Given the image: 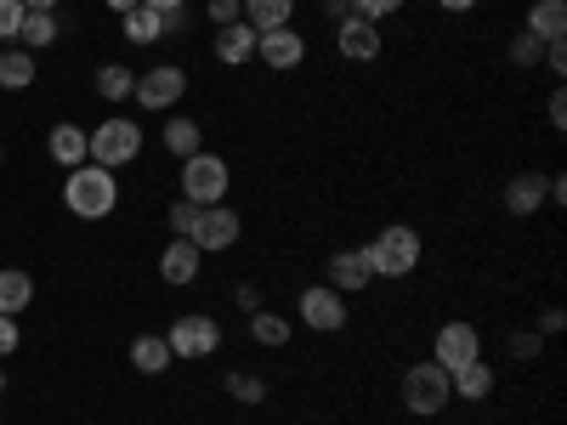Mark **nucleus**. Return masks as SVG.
<instances>
[{"label":"nucleus","mask_w":567,"mask_h":425,"mask_svg":"<svg viewBox=\"0 0 567 425\" xmlns=\"http://www.w3.org/2000/svg\"><path fill=\"white\" fill-rule=\"evenodd\" d=\"M131 91H136V74H131L125 63H103V69H97V97H103V103H125Z\"/></svg>","instance_id":"obj_26"},{"label":"nucleus","mask_w":567,"mask_h":425,"mask_svg":"<svg viewBox=\"0 0 567 425\" xmlns=\"http://www.w3.org/2000/svg\"><path fill=\"white\" fill-rule=\"evenodd\" d=\"M199 261H205V256H199L194 239H171L165 256H159V278L171 283V290H182V283H194V278H199Z\"/></svg>","instance_id":"obj_14"},{"label":"nucleus","mask_w":567,"mask_h":425,"mask_svg":"<svg viewBox=\"0 0 567 425\" xmlns=\"http://www.w3.org/2000/svg\"><path fill=\"white\" fill-rule=\"evenodd\" d=\"M561 323H567V318H561V312H556V307H550V312H545V318H539V329H545V335H556V329H561Z\"/></svg>","instance_id":"obj_41"},{"label":"nucleus","mask_w":567,"mask_h":425,"mask_svg":"<svg viewBox=\"0 0 567 425\" xmlns=\"http://www.w3.org/2000/svg\"><path fill=\"white\" fill-rule=\"evenodd\" d=\"M199 142H205L199 120H171V125H165V148H171L176 159H194V154H205Z\"/></svg>","instance_id":"obj_25"},{"label":"nucleus","mask_w":567,"mask_h":425,"mask_svg":"<svg viewBox=\"0 0 567 425\" xmlns=\"http://www.w3.org/2000/svg\"><path fill=\"white\" fill-rule=\"evenodd\" d=\"M109 7H114V12L125 18V12H136V7H142V0H109Z\"/></svg>","instance_id":"obj_45"},{"label":"nucleus","mask_w":567,"mask_h":425,"mask_svg":"<svg viewBox=\"0 0 567 425\" xmlns=\"http://www.w3.org/2000/svg\"><path fill=\"white\" fill-rule=\"evenodd\" d=\"M432 352H437L432 363L454 374V369H465L471 357H483V335H477V329H471V323H443V329H437V346H432Z\"/></svg>","instance_id":"obj_11"},{"label":"nucleus","mask_w":567,"mask_h":425,"mask_svg":"<svg viewBox=\"0 0 567 425\" xmlns=\"http://www.w3.org/2000/svg\"><path fill=\"white\" fill-rule=\"evenodd\" d=\"M256 58V29L239 18V23H227V29H216V63H227V69H239V63H250Z\"/></svg>","instance_id":"obj_16"},{"label":"nucleus","mask_w":567,"mask_h":425,"mask_svg":"<svg viewBox=\"0 0 567 425\" xmlns=\"http://www.w3.org/2000/svg\"><path fill=\"white\" fill-rule=\"evenodd\" d=\"M58 12H23L18 23V45H34V52H45V45H58Z\"/></svg>","instance_id":"obj_22"},{"label":"nucleus","mask_w":567,"mask_h":425,"mask_svg":"<svg viewBox=\"0 0 567 425\" xmlns=\"http://www.w3.org/2000/svg\"><path fill=\"white\" fill-rule=\"evenodd\" d=\"M227 397H233V403H261V397H267L261 374H245V369H233V374H227Z\"/></svg>","instance_id":"obj_29"},{"label":"nucleus","mask_w":567,"mask_h":425,"mask_svg":"<svg viewBox=\"0 0 567 425\" xmlns=\"http://www.w3.org/2000/svg\"><path fill=\"white\" fill-rule=\"evenodd\" d=\"M449 386H454V397L483 403V397H494V369H488L483 357H471L465 369H454V374H449Z\"/></svg>","instance_id":"obj_18"},{"label":"nucleus","mask_w":567,"mask_h":425,"mask_svg":"<svg viewBox=\"0 0 567 425\" xmlns=\"http://www.w3.org/2000/svg\"><path fill=\"white\" fill-rule=\"evenodd\" d=\"M369 278H374V272H369L363 250H336V256H329V290H341V296H358Z\"/></svg>","instance_id":"obj_15"},{"label":"nucleus","mask_w":567,"mask_h":425,"mask_svg":"<svg viewBox=\"0 0 567 425\" xmlns=\"http://www.w3.org/2000/svg\"><path fill=\"white\" fill-rule=\"evenodd\" d=\"M363 261L374 278H409L420 267V232L414 227H381L363 245Z\"/></svg>","instance_id":"obj_2"},{"label":"nucleus","mask_w":567,"mask_h":425,"mask_svg":"<svg viewBox=\"0 0 567 425\" xmlns=\"http://www.w3.org/2000/svg\"><path fill=\"white\" fill-rule=\"evenodd\" d=\"M545 114H550V125H556V131L567 125V97H561V91H550V103H545Z\"/></svg>","instance_id":"obj_38"},{"label":"nucleus","mask_w":567,"mask_h":425,"mask_svg":"<svg viewBox=\"0 0 567 425\" xmlns=\"http://www.w3.org/2000/svg\"><path fill=\"white\" fill-rule=\"evenodd\" d=\"M23 307H34V278L23 267H0V312L18 318Z\"/></svg>","instance_id":"obj_20"},{"label":"nucleus","mask_w":567,"mask_h":425,"mask_svg":"<svg viewBox=\"0 0 567 425\" xmlns=\"http://www.w3.org/2000/svg\"><path fill=\"white\" fill-rule=\"evenodd\" d=\"M199 210H205V205H194V199H176V205H171V232H176V239H194Z\"/></svg>","instance_id":"obj_30"},{"label":"nucleus","mask_w":567,"mask_h":425,"mask_svg":"<svg viewBox=\"0 0 567 425\" xmlns=\"http://www.w3.org/2000/svg\"><path fill=\"white\" fill-rule=\"evenodd\" d=\"M182 91H187V74H182L176 63H165V69H154V74H142L131 97H136L142 108H148V114H165V108H176V103H182Z\"/></svg>","instance_id":"obj_9"},{"label":"nucleus","mask_w":567,"mask_h":425,"mask_svg":"<svg viewBox=\"0 0 567 425\" xmlns=\"http://www.w3.org/2000/svg\"><path fill=\"white\" fill-rule=\"evenodd\" d=\"M23 23V0H0V40H18Z\"/></svg>","instance_id":"obj_34"},{"label":"nucleus","mask_w":567,"mask_h":425,"mask_svg":"<svg viewBox=\"0 0 567 425\" xmlns=\"http://www.w3.org/2000/svg\"><path fill=\"white\" fill-rule=\"evenodd\" d=\"M142 7H154V12H176V7H187V0H142Z\"/></svg>","instance_id":"obj_42"},{"label":"nucleus","mask_w":567,"mask_h":425,"mask_svg":"<svg viewBox=\"0 0 567 425\" xmlns=\"http://www.w3.org/2000/svg\"><path fill=\"white\" fill-rule=\"evenodd\" d=\"M449 397H454L449 369H437V363H414V369H403V403H409V414H443Z\"/></svg>","instance_id":"obj_5"},{"label":"nucleus","mask_w":567,"mask_h":425,"mask_svg":"<svg viewBox=\"0 0 567 425\" xmlns=\"http://www.w3.org/2000/svg\"><path fill=\"white\" fill-rule=\"evenodd\" d=\"M323 12H329V18H336V23H341V18L352 12V0H323Z\"/></svg>","instance_id":"obj_40"},{"label":"nucleus","mask_w":567,"mask_h":425,"mask_svg":"<svg viewBox=\"0 0 567 425\" xmlns=\"http://www.w3.org/2000/svg\"><path fill=\"white\" fill-rule=\"evenodd\" d=\"M352 12H358V18H369V23H381V18L403 12V0H352Z\"/></svg>","instance_id":"obj_32"},{"label":"nucleus","mask_w":567,"mask_h":425,"mask_svg":"<svg viewBox=\"0 0 567 425\" xmlns=\"http://www.w3.org/2000/svg\"><path fill=\"white\" fill-rule=\"evenodd\" d=\"M239 307H250V312H261V296H256V283H239Z\"/></svg>","instance_id":"obj_39"},{"label":"nucleus","mask_w":567,"mask_h":425,"mask_svg":"<svg viewBox=\"0 0 567 425\" xmlns=\"http://www.w3.org/2000/svg\"><path fill=\"white\" fill-rule=\"evenodd\" d=\"M7 352H18V318L0 312V357H7Z\"/></svg>","instance_id":"obj_36"},{"label":"nucleus","mask_w":567,"mask_h":425,"mask_svg":"<svg viewBox=\"0 0 567 425\" xmlns=\"http://www.w3.org/2000/svg\"><path fill=\"white\" fill-rule=\"evenodd\" d=\"M63 205L80 216V221H103V216H114V205H120V182H114V170H103V165H74L69 170V182H63Z\"/></svg>","instance_id":"obj_1"},{"label":"nucleus","mask_w":567,"mask_h":425,"mask_svg":"<svg viewBox=\"0 0 567 425\" xmlns=\"http://www.w3.org/2000/svg\"><path fill=\"white\" fill-rule=\"evenodd\" d=\"M437 7H443V12H471L477 0H437Z\"/></svg>","instance_id":"obj_43"},{"label":"nucleus","mask_w":567,"mask_h":425,"mask_svg":"<svg viewBox=\"0 0 567 425\" xmlns=\"http://www.w3.org/2000/svg\"><path fill=\"white\" fill-rule=\"evenodd\" d=\"M336 52H341L347 63H374V58H381V23L347 12V18L336 23Z\"/></svg>","instance_id":"obj_10"},{"label":"nucleus","mask_w":567,"mask_h":425,"mask_svg":"<svg viewBox=\"0 0 567 425\" xmlns=\"http://www.w3.org/2000/svg\"><path fill=\"white\" fill-rule=\"evenodd\" d=\"M250 341H256V346H284V341H290V318L250 312Z\"/></svg>","instance_id":"obj_28"},{"label":"nucleus","mask_w":567,"mask_h":425,"mask_svg":"<svg viewBox=\"0 0 567 425\" xmlns=\"http://www.w3.org/2000/svg\"><path fill=\"white\" fill-rule=\"evenodd\" d=\"M290 18H296V0H245V23H250L256 34L290 29Z\"/></svg>","instance_id":"obj_21"},{"label":"nucleus","mask_w":567,"mask_h":425,"mask_svg":"<svg viewBox=\"0 0 567 425\" xmlns=\"http://www.w3.org/2000/svg\"><path fill=\"white\" fill-rule=\"evenodd\" d=\"M227 159L221 154H194V159H182V199H194V205H227Z\"/></svg>","instance_id":"obj_4"},{"label":"nucleus","mask_w":567,"mask_h":425,"mask_svg":"<svg viewBox=\"0 0 567 425\" xmlns=\"http://www.w3.org/2000/svg\"><path fill=\"white\" fill-rule=\"evenodd\" d=\"M45 148H52V159H58L63 170H74V165H85V159H91V136H85L80 125H58Z\"/></svg>","instance_id":"obj_19"},{"label":"nucleus","mask_w":567,"mask_h":425,"mask_svg":"<svg viewBox=\"0 0 567 425\" xmlns=\"http://www.w3.org/2000/svg\"><path fill=\"white\" fill-rule=\"evenodd\" d=\"M58 0H23V12H52Z\"/></svg>","instance_id":"obj_44"},{"label":"nucleus","mask_w":567,"mask_h":425,"mask_svg":"<svg viewBox=\"0 0 567 425\" xmlns=\"http://www.w3.org/2000/svg\"><path fill=\"white\" fill-rule=\"evenodd\" d=\"M205 12H210L216 29H227V23H239V18H245V0H210Z\"/></svg>","instance_id":"obj_33"},{"label":"nucleus","mask_w":567,"mask_h":425,"mask_svg":"<svg viewBox=\"0 0 567 425\" xmlns=\"http://www.w3.org/2000/svg\"><path fill=\"white\" fill-rule=\"evenodd\" d=\"M125 34H131L136 45H154V40H165V12H154V7H136V12H125Z\"/></svg>","instance_id":"obj_27"},{"label":"nucleus","mask_w":567,"mask_h":425,"mask_svg":"<svg viewBox=\"0 0 567 425\" xmlns=\"http://www.w3.org/2000/svg\"><path fill=\"white\" fill-rule=\"evenodd\" d=\"M539 58H545V45H539L534 34H516V40H511V63H516V69H534Z\"/></svg>","instance_id":"obj_31"},{"label":"nucleus","mask_w":567,"mask_h":425,"mask_svg":"<svg viewBox=\"0 0 567 425\" xmlns=\"http://www.w3.org/2000/svg\"><path fill=\"white\" fill-rule=\"evenodd\" d=\"M171 357H210V352H221V323L210 318V312H182L176 323H171Z\"/></svg>","instance_id":"obj_6"},{"label":"nucleus","mask_w":567,"mask_h":425,"mask_svg":"<svg viewBox=\"0 0 567 425\" xmlns=\"http://www.w3.org/2000/svg\"><path fill=\"white\" fill-rule=\"evenodd\" d=\"M256 58L267 63V69H301V58H307V34H296V29H267V34H256Z\"/></svg>","instance_id":"obj_12"},{"label":"nucleus","mask_w":567,"mask_h":425,"mask_svg":"<svg viewBox=\"0 0 567 425\" xmlns=\"http://www.w3.org/2000/svg\"><path fill=\"white\" fill-rule=\"evenodd\" d=\"M296 307H301V323L318 329V335H336V329H347V318H352L347 296H341V290H329V283H318V290H301Z\"/></svg>","instance_id":"obj_7"},{"label":"nucleus","mask_w":567,"mask_h":425,"mask_svg":"<svg viewBox=\"0 0 567 425\" xmlns=\"http://www.w3.org/2000/svg\"><path fill=\"white\" fill-rule=\"evenodd\" d=\"M0 159H7V148H0Z\"/></svg>","instance_id":"obj_47"},{"label":"nucleus","mask_w":567,"mask_h":425,"mask_svg":"<svg viewBox=\"0 0 567 425\" xmlns=\"http://www.w3.org/2000/svg\"><path fill=\"white\" fill-rule=\"evenodd\" d=\"M545 205H550V176L523 170V176L505 182V210H511V216H539Z\"/></svg>","instance_id":"obj_13"},{"label":"nucleus","mask_w":567,"mask_h":425,"mask_svg":"<svg viewBox=\"0 0 567 425\" xmlns=\"http://www.w3.org/2000/svg\"><path fill=\"white\" fill-rule=\"evenodd\" d=\"M528 34L539 45L567 40V0H534V7H528Z\"/></svg>","instance_id":"obj_17"},{"label":"nucleus","mask_w":567,"mask_h":425,"mask_svg":"<svg viewBox=\"0 0 567 425\" xmlns=\"http://www.w3.org/2000/svg\"><path fill=\"white\" fill-rule=\"evenodd\" d=\"M239 232H245V221H239V210H233V205H205L199 221H194V245H199V256L233 250V245H239Z\"/></svg>","instance_id":"obj_8"},{"label":"nucleus","mask_w":567,"mask_h":425,"mask_svg":"<svg viewBox=\"0 0 567 425\" xmlns=\"http://www.w3.org/2000/svg\"><path fill=\"white\" fill-rule=\"evenodd\" d=\"M23 85H34V58L23 45H12V52H0V91H23Z\"/></svg>","instance_id":"obj_24"},{"label":"nucleus","mask_w":567,"mask_h":425,"mask_svg":"<svg viewBox=\"0 0 567 425\" xmlns=\"http://www.w3.org/2000/svg\"><path fill=\"white\" fill-rule=\"evenodd\" d=\"M0 392H7V374H0Z\"/></svg>","instance_id":"obj_46"},{"label":"nucleus","mask_w":567,"mask_h":425,"mask_svg":"<svg viewBox=\"0 0 567 425\" xmlns=\"http://www.w3.org/2000/svg\"><path fill=\"white\" fill-rule=\"evenodd\" d=\"M545 69H550L556 80L567 74V40H550V45H545Z\"/></svg>","instance_id":"obj_35"},{"label":"nucleus","mask_w":567,"mask_h":425,"mask_svg":"<svg viewBox=\"0 0 567 425\" xmlns=\"http://www.w3.org/2000/svg\"><path fill=\"white\" fill-rule=\"evenodd\" d=\"M131 363H136L142 374L171 369V341H165V335H136V341H131Z\"/></svg>","instance_id":"obj_23"},{"label":"nucleus","mask_w":567,"mask_h":425,"mask_svg":"<svg viewBox=\"0 0 567 425\" xmlns=\"http://www.w3.org/2000/svg\"><path fill=\"white\" fill-rule=\"evenodd\" d=\"M85 136H91V165H103V170H120L142 154V125L136 120H103Z\"/></svg>","instance_id":"obj_3"},{"label":"nucleus","mask_w":567,"mask_h":425,"mask_svg":"<svg viewBox=\"0 0 567 425\" xmlns=\"http://www.w3.org/2000/svg\"><path fill=\"white\" fill-rule=\"evenodd\" d=\"M539 346H545V341L528 335V329H523V335H511V352H516V357H539Z\"/></svg>","instance_id":"obj_37"}]
</instances>
